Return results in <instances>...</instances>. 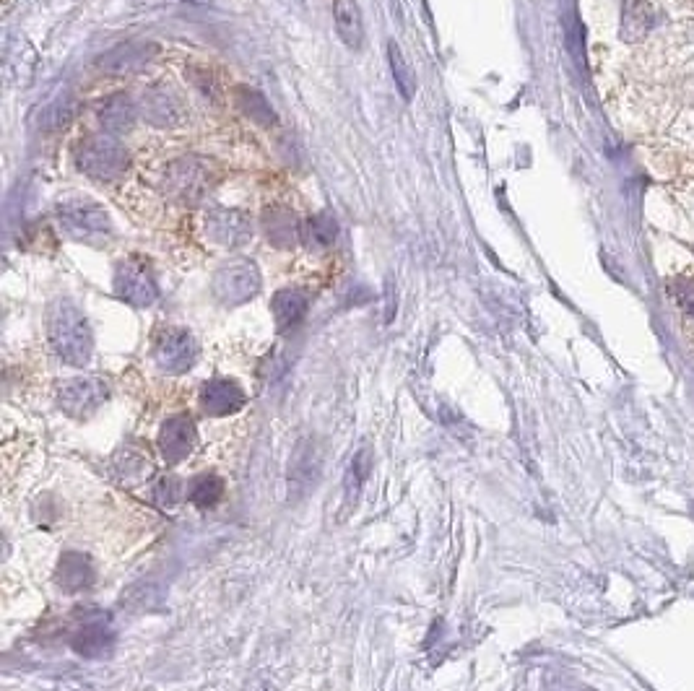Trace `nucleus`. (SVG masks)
Returning <instances> with one entry per match:
<instances>
[{
	"label": "nucleus",
	"mask_w": 694,
	"mask_h": 691,
	"mask_svg": "<svg viewBox=\"0 0 694 691\" xmlns=\"http://www.w3.org/2000/svg\"><path fill=\"white\" fill-rule=\"evenodd\" d=\"M112 289H115L117 299H123L125 304L138 307V310L151 307L159 299V284H156L149 263L141 258H125L117 263Z\"/></svg>",
	"instance_id": "0eeeda50"
},
{
	"label": "nucleus",
	"mask_w": 694,
	"mask_h": 691,
	"mask_svg": "<svg viewBox=\"0 0 694 691\" xmlns=\"http://www.w3.org/2000/svg\"><path fill=\"white\" fill-rule=\"evenodd\" d=\"M320 478V455L318 447L310 440H302L292 455V465H289V499L299 502L307 497Z\"/></svg>",
	"instance_id": "ddd939ff"
},
{
	"label": "nucleus",
	"mask_w": 694,
	"mask_h": 691,
	"mask_svg": "<svg viewBox=\"0 0 694 691\" xmlns=\"http://www.w3.org/2000/svg\"><path fill=\"white\" fill-rule=\"evenodd\" d=\"M76 167L84 172L89 180L110 182L123 180L128 175L130 156L128 151L110 136H91L76 146Z\"/></svg>",
	"instance_id": "7ed1b4c3"
},
{
	"label": "nucleus",
	"mask_w": 694,
	"mask_h": 691,
	"mask_svg": "<svg viewBox=\"0 0 694 691\" xmlns=\"http://www.w3.org/2000/svg\"><path fill=\"white\" fill-rule=\"evenodd\" d=\"M333 21H336V32L344 39V45L359 50L364 42V21L357 0H336L333 3Z\"/></svg>",
	"instance_id": "aec40b11"
},
{
	"label": "nucleus",
	"mask_w": 694,
	"mask_h": 691,
	"mask_svg": "<svg viewBox=\"0 0 694 691\" xmlns=\"http://www.w3.org/2000/svg\"><path fill=\"white\" fill-rule=\"evenodd\" d=\"M110 398L107 382L99 377H73L58 388V406L73 419H89Z\"/></svg>",
	"instance_id": "6e6552de"
},
{
	"label": "nucleus",
	"mask_w": 694,
	"mask_h": 691,
	"mask_svg": "<svg viewBox=\"0 0 694 691\" xmlns=\"http://www.w3.org/2000/svg\"><path fill=\"white\" fill-rule=\"evenodd\" d=\"M154 362L156 367L167 375H180L188 372L198 356V343L182 328H162L154 338Z\"/></svg>",
	"instance_id": "1a4fd4ad"
},
{
	"label": "nucleus",
	"mask_w": 694,
	"mask_h": 691,
	"mask_svg": "<svg viewBox=\"0 0 694 691\" xmlns=\"http://www.w3.org/2000/svg\"><path fill=\"white\" fill-rule=\"evenodd\" d=\"M156 52H159V45H154V42L130 39V42H120V45L104 52L97 65L99 71L112 73V76H130V73H138L141 68H146L156 58Z\"/></svg>",
	"instance_id": "f8f14e48"
},
{
	"label": "nucleus",
	"mask_w": 694,
	"mask_h": 691,
	"mask_svg": "<svg viewBox=\"0 0 694 691\" xmlns=\"http://www.w3.org/2000/svg\"><path fill=\"white\" fill-rule=\"evenodd\" d=\"M141 115L156 128H177L188 117V104L172 86L156 84L143 91Z\"/></svg>",
	"instance_id": "9d476101"
},
{
	"label": "nucleus",
	"mask_w": 694,
	"mask_h": 691,
	"mask_svg": "<svg viewBox=\"0 0 694 691\" xmlns=\"http://www.w3.org/2000/svg\"><path fill=\"white\" fill-rule=\"evenodd\" d=\"M245 390L234 380L216 377L201 388V406L208 416H232L245 406Z\"/></svg>",
	"instance_id": "2eb2a0df"
},
{
	"label": "nucleus",
	"mask_w": 694,
	"mask_h": 691,
	"mask_svg": "<svg viewBox=\"0 0 694 691\" xmlns=\"http://www.w3.org/2000/svg\"><path fill=\"white\" fill-rule=\"evenodd\" d=\"M263 229H266V237L271 239V245L281 247V250H289L294 242L302 239V224L284 206H273L263 211Z\"/></svg>",
	"instance_id": "6ab92c4d"
},
{
	"label": "nucleus",
	"mask_w": 694,
	"mask_h": 691,
	"mask_svg": "<svg viewBox=\"0 0 694 691\" xmlns=\"http://www.w3.org/2000/svg\"><path fill=\"white\" fill-rule=\"evenodd\" d=\"M123 606L130 614H151L164 611V593L154 582H138L123 593Z\"/></svg>",
	"instance_id": "4be33fe9"
},
{
	"label": "nucleus",
	"mask_w": 694,
	"mask_h": 691,
	"mask_svg": "<svg viewBox=\"0 0 694 691\" xmlns=\"http://www.w3.org/2000/svg\"><path fill=\"white\" fill-rule=\"evenodd\" d=\"M97 580V569L89 556L81 554V551H65L60 556L58 569H55V582L63 593H81V590H89Z\"/></svg>",
	"instance_id": "dca6fc26"
},
{
	"label": "nucleus",
	"mask_w": 694,
	"mask_h": 691,
	"mask_svg": "<svg viewBox=\"0 0 694 691\" xmlns=\"http://www.w3.org/2000/svg\"><path fill=\"white\" fill-rule=\"evenodd\" d=\"M151 497H154V502L159 504L162 510H172V507H177V502H180L182 497V481L175 476L159 478L154 484V491H151Z\"/></svg>",
	"instance_id": "c85d7f7f"
},
{
	"label": "nucleus",
	"mask_w": 694,
	"mask_h": 691,
	"mask_svg": "<svg viewBox=\"0 0 694 691\" xmlns=\"http://www.w3.org/2000/svg\"><path fill=\"white\" fill-rule=\"evenodd\" d=\"M117 632L112 627L110 616L99 611V608L89 606L81 608L76 614V627L71 632V647L81 658L86 660H102L110 658L115 650Z\"/></svg>",
	"instance_id": "39448f33"
},
{
	"label": "nucleus",
	"mask_w": 694,
	"mask_h": 691,
	"mask_svg": "<svg viewBox=\"0 0 694 691\" xmlns=\"http://www.w3.org/2000/svg\"><path fill=\"white\" fill-rule=\"evenodd\" d=\"M195 442H198V432H195V424L188 414L172 416L169 421H164L162 432H159V450L169 465H177L188 458L195 450Z\"/></svg>",
	"instance_id": "4468645a"
},
{
	"label": "nucleus",
	"mask_w": 694,
	"mask_h": 691,
	"mask_svg": "<svg viewBox=\"0 0 694 691\" xmlns=\"http://www.w3.org/2000/svg\"><path fill=\"white\" fill-rule=\"evenodd\" d=\"M624 34L630 37H640L650 29V8L643 0H627V13H624Z\"/></svg>",
	"instance_id": "cd10ccee"
},
{
	"label": "nucleus",
	"mask_w": 694,
	"mask_h": 691,
	"mask_svg": "<svg viewBox=\"0 0 694 691\" xmlns=\"http://www.w3.org/2000/svg\"><path fill=\"white\" fill-rule=\"evenodd\" d=\"M58 221L63 232L84 245H102L112 237V221L99 203L73 198L58 206Z\"/></svg>",
	"instance_id": "20e7f679"
},
{
	"label": "nucleus",
	"mask_w": 694,
	"mask_h": 691,
	"mask_svg": "<svg viewBox=\"0 0 694 691\" xmlns=\"http://www.w3.org/2000/svg\"><path fill=\"white\" fill-rule=\"evenodd\" d=\"M216 182H219V175L211 164L198 156H182L164 169L162 190L175 203L195 206V203L206 201L208 193L216 188Z\"/></svg>",
	"instance_id": "f03ea898"
},
{
	"label": "nucleus",
	"mask_w": 694,
	"mask_h": 691,
	"mask_svg": "<svg viewBox=\"0 0 694 691\" xmlns=\"http://www.w3.org/2000/svg\"><path fill=\"white\" fill-rule=\"evenodd\" d=\"M138 112H141V107L128 94H112L99 104L97 117L107 133H128L136 125Z\"/></svg>",
	"instance_id": "f3484780"
},
{
	"label": "nucleus",
	"mask_w": 694,
	"mask_h": 691,
	"mask_svg": "<svg viewBox=\"0 0 694 691\" xmlns=\"http://www.w3.org/2000/svg\"><path fill=\"white\" fill-rule=\"evenodd\" d=\"M211 289H214V297L227 307H237V304H245L255 297L260 291V271L253 260L237 258L229 260L214 273V281H211Z\"/></svg>",
	"instance_id": "423d86ee"
},
{
	"label": "nucleus",
	"mask_w": 694,
	"mask_h": 691,
	"mask_svg": "<svg viewBox=\"0 0 694 691\" xmlns=\"http://www.w3.org/2000/svg\"><path fill=\"white\" fill-rule=\"evenodd\" d=\"M47 338L58 359L71 367H84L91 359L94 338L84 312L68 299H58L47 312Z\"/></svg>",
	"instance_id": "f257e3e1"
},
{
	"label": "nucleus",
	"mask_w": 694,
	"mask_h": 691,
	"mask_svg": "<svg viewBox=\"0 0 694 691\" xmlns=\"http://www.w3.org/2000/svg\"><path fill=\"white\" fill-rule=\"evenodd\" d=\"M338 237V224L331 214H318L302 224V242L310 250H328Z\"/></svg>",
	"instance_id": "b1692460"
},
{
	"label": "nucleus",
	"mask_w": 694,
	"mask_h": 691,
	"mask_svg": "<svg viewBox=\"0 0 694 691\" xmlns=\"http://www.w3.org/2000/svg\"><path fill=\"white\" fill-rule=\"evenodd\" d=\"M221 497H224V481L216 473L195 476L188 489V499L195 507H214Z\"/></svg>",
	"instance_id": "393cba45"
},
{
	"label": "nucleus",
	"mask_w": 694,
	"mask_h": 691,
	"mask_svg": "<svg viewBox=\"0 0 694 691\" xmlns=\"http://www.w3.org/2000/svg\"><path fill=\"white\" fill-rule=\"evenodd\" d=\"M125 460H128V468H125V465H115L117 476H120V481H123V484L136 486L138 481H143V478L151 476V460L146 458V455H138V453H133V450H125Z\"/></svg>",
	"instance_id": "bb28decb"
},
{
	"label": "nucleus",
	"mask_w": 694,
	"mask_h": 691,
	"mask_svg": "<svg viewBox=\"0 0 694 691\" xmlns=\"http://www.w3.org/2000/svg\"><path fill=\"white\" fill-rule=\"evenodd\" d=\"M372 471V450L367 445L359 450L354 458H351L349 468H346V476H344V499H346V507H354L359 499V491H362L364 481H367V476H370Z\"/></svg>",
	"instance_id": "5701e85b"
},
{
	"label": "nucleus",
	"mask_w": 694,
	"mask_h": 691,
	"mask_svg": "<svg viewBox=\"0 0 694 691\" xmlns=\"http://www.w3.org/2000/svg\"><path fill=\"white\" fill-rule=\"evenodd\" d=\"M206 234L221 247H242L253 237V221L240 208L216 206L206 214Z\"/></svg>",
	"instance_id": "9b49d317"
},
{
	"label": "nucleus",
	"mask_w": 694,
	"mask_h": 691,
	"mask_svg": "<svg viewBox=\"0 0 694 691\" xmlns=\"http://www.w3.org/2000/svg\"><path fill=\"white\" fill-rule=\"evenodd\" d=\"M307 307H310V299H307L305 291L299 289H281L273 294L271 310L273 320H276V328L281 333H289V330L297 328L307 315Z\"/></svg>",
	"instance_id": "a211bd4d"
},
{
	"label": "nucleus",
	"mask_w": 694,
	"mask_h": 691,
	"mask_svg": "<svg viewBox=\"0 0 694 691\" xmlns=\"http://www.w3.org/2000/svg\"><path fill=\"white\" fill-rule=\"evenodd\" d=\"M234 102L242 110V115L250 117L260 128H268V125L276 123V112L271 110V104H268V99L260 91L250 89V86H237L234 89Z\"/></svg>",
	"instance_id": "412c9836"
},
{
	"label": "nucleus",
	"mask_w": 694,
	"mask_h": 691,
	"mask_svg": "<svg viewBox=\"0 0 694 691\" xmlns=\"http://www.w3.org/2000/svg\"><path fill=\"white\" fill-rule=\"evenodd\" d=\"M388 55H390V68H393V76H396L398 81V89H401V94L406 99L414 97V89H416V78L414 73H411L409 63H406V58L401 55V50H398L393 42L388 45Z\"/></svg>",
	"instance_id": "a878e982"
}]
</instances>
